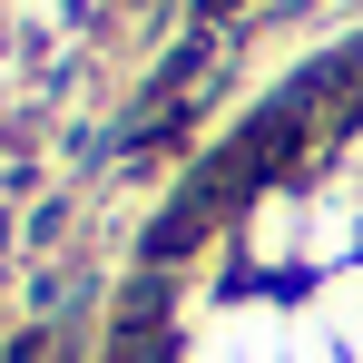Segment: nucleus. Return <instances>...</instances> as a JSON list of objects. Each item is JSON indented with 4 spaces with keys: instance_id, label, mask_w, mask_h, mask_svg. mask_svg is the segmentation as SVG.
I'll list each match as a JSON object with an SVG mask.
<instances>
[{
    "instance_id": "nucleus-1",
    "label": "nucleus",
    "mask_w": 363,
    "mask_h": 363,
    "mask_svg": "<svg viewBox=\"0 0 363 363\" xmlns=\"http://www.w3.org/2000/svg\"><path fill=\"white\" fill-rule=\"evenodd\" d=\"M10 363H50V344H40V334H30V344H10Z\"/></svg>"
},
{
    "instance_id": "nucleus-2",
    "label": "nucleus",
    "mask_w": 363,
    "mask_h": 363,
    "mask_svg": "<svg viewBox=\"0 0 363 363\" xmlns=\"http://www.w3.org/2000/svg\"><path fill=\"white\" fill-rule=\"evenodd\" d=\"M226 10H236V0H196V20H226Z\"/></svg>"
}]
</instances>
